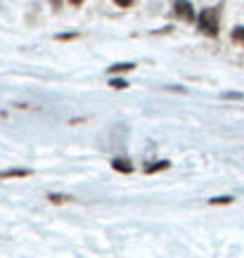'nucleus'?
<instances>
[{"mask_svg":"<svg viewBox=\"0 0 244 258\" xmlns=\"http://www.w3.org/2000/svg\"><path fill=\"white\" fill-rule=\"evenodd\" d=\"M209 204L211 206H225V204H232V197H213V199H209Z\"/></svg>","mask_w":244,"mask_h":258,"instance_id":"6e6552de","label":"nucleus"},{"mask_svg":"<svg viewBox=\"0 0 244 258\" xmlns=\"http://www.w3.org/2000/svg\"><path fill=\"white\" fill-rule=\"evenodd\" d=\"M50 5H52V10H55V12H59V8H62V0H50Z\"/></svg>","mask_w":244,"mask_h":258,"instance_id":"ddd939ff","label":"nucleus"},{"mask_svg":"<svg viewBox=\"0 0 244 258\" xmlns=\"http://www.w3.org/2000/svg\"><path fill=\"white\" fill-rule=\"evenodd\" d=\"M230 38H232V43H237V45L244 47V26H235L232 33H230Z\"/></svg>","mask_w":244,"mask_h":258,"instance_id":"0eeeda50","label":"nucleus"},{"mask_svg":"<svg viewBox=\"0 0 244 258\" xmlns=\"http://www.w3.org/2000/svg\"><path fill=\"white\" fill-rule=\"evenodd\" d=\"M135 69V64L133 62H121V64H111L109 69V74H126V71H133Z\"/></svg>","mask_w":244,"mask_h":258,"instance_id":"39448f33","label":"nucleus"},{"mask_svg":"<svg viewBox=\"0 0 244 258\" xmlns=\"http://www.w3.org/2000/svg\"><path fill=\"white\" fill-rule=\"evenodd\" d=\"M114 5H118V8H131L133 0H114Z\"/></svg>","mask_w":244,"mask_h":258,"instance_id":"f8f14e48","label":"nucleus"},{"mask_svg":"<svg viewBox=\"0 0 244 258\" xmlns=\"http://www.w3.org/2000/svg\"><path fill=\"white\" fill-rule=\"evenodd\" d=\"M71 5H74V8H81V5H83V3H86V0H69Z\"/></svg>","mask_w":244,"mask_h":258,"instance_id":"4468645a","label":"nucleus"},{"mask_svg":"<svg viewBox=\"0 0 244 258\" xmlns=\"http://www.w3.org/2000/svg\"><path fill=\"white\" fill-rule=\"evenodd\" d=\"M111 168L118 173H133L135 171V166L131 164L128 159H114V161H111Z\"/></svg>","mask_w":244,"mask_h":258,"instance_id":"20e7f679","label":"nucleus"},{"mask_svg":"<svg viewBox=\"0 0 244 258\" xmlns=\"http://www.w3.org/2000/svg\"><path fill=\"white\" fill-rule=\"evenodd\" d=\"M31 175L29 168H10V171H0V180H10V178H26Z\"/></svg>","mask_w":244,"mask_h":258,"instance_id":"7ed1b4c3","label":"nucleus"},{"mask_svg":"<svg viewBox=\"0 0 244 258\" xmlns=\"http://www.w3.org/2000/svg\"><path fill=\"white\" fill-rule=\"evenodd\" d=\"M52 204H67V202H71V197H67V195H50L47 197Z\"/></svg>","mask_w":244,"mask_h":258,"instance_id":"9d476101","label":"nucleus"},{"mask_svg":"<svg viewBox=\"0 0 244 258\" xmlns=\"http://www.w3.org/2000/svg\"><path fill=\"white\" fill-rule=\"evenodd\" d=\"M197 29L204 36L216 38L221 33V8H206L197 15Z\"/></svg>","mask_w":244,"mask_h":258,"instance_id":"f257e3e1","label":"nucleus"},{"mask_svg":"<svg viewBox=\"0 0 244 258\" xmlns=\"http://www.w3.org/2000/svg\"><path fill=\"white\" fill-rule=\"evenodd\" d=\"M57 40H71V38H79V33H62V36H55Z\"/></svg>","mask_w":244,"mask_h":258,"instance_id":"9b49d317","label":"nucleus"},{"mask_svg":"<svg viewBox=\"0 0 244 258\" xmlns=\"http://www.w3.org/2000/svg\"><path fill=\"white\" fill-rule=\"evenodd\" d=\"M166 168H171V161H157V164H152L145 168V173L147 175H152V173H159V171H166Z\"/></svg>","mask_w":244,"mask_h":258,"instance_id":"423d86ee","label":"nucleus"},{"mask_svg":"<svg viewBox=\"0 0 244 258\" xmlns=\"http://www.w3.org/2000/svg\"><path fill=\"white\" fill-rule=\"evenodd\" d=\"M109 88H114V90H126L128 83H126L124 79H111V81H109Z\"/></svg>","mask_w":244,"mask_h":258,"instance_id":"1a4fd4ad","label":"nucleus"},{"mask_svg":"<svg viewBox=\"0 0 244 258\" xmlns=\"http://www.w3.org/2000/svg\"><path fill=\"white\" fill-rule=\"evenodd\" d=\"M173 12L178 19H182V22H197V12H195V5L190 3V0H175L173 3Z\"/></svg>","mask_w":244,"mask_h":258,"instance_id":"f03ea898","label":"nucleus"}]
</instances>
